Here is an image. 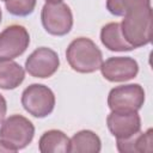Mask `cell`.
<instances>
[{
	"label": "cell",
	"instance_id": "8",
	"mask_svg": "<svg viewBox=\"0 0 153 153\" xmlns=\"http://www.w3.org/2000/svg\"><path fill=\"white\" fill-rule=\"evenodd\" d=\"M60 66V59L56 51L48 47H41L33 50L25 61L26 72L33 78H50L56 73Z\"/></svg>",
	"mask_w": 153,
	"mask_h": 153
},
{
	"label": "cell",
	"instance_id": "18",
	"mask_svg": "<svg viewBox=\"0 0 153 153\" xmlns=\"http://www.w3.org/2000/svg\"><path fill=\"white\" fill-rule=\"evenodd\" d=\"M6 111H7V103H6V99L4 98V96L0 93V123L5 120Z\"/></svg>",
	"mask_w": 153,
	"mask_h": 153
},
{
	"label": "cell",
	"instance_id": "21",
	"mask_svg": "<svg viewBox=\"0 0 153 153\" xmlns=\"http://www.w3.org/2000/svg\"><path fill=\"white\" fill-rule=\"evenodd\" d=\"M1 18H2V12H1V8H0V23H1Z\"/></svg>",
	"mask_w": 153,
	"mask_h": 153
},
{
	"label": "cell",
	"instance_id": "9",
	"mask_svg": "<svg viewBox=\"0 0 153 153\" xmlns=\"http://www.w3.org/2000/svg\"><path fill=\"white\" fill-rule=\"evenodd\" d=\"M102 75L110 82H123L134 79L139 73L136 60L130 56H114L103 61Z\"/></svg>",
	"mask_w": 153,
	"mask_h": 153
},
{
	"label": "cell",
	"instance_id": "19",
	"mask_svg": "<svg viewBox=\"0 0 153 153\" xmlns=\"http://www.w3.org/2000/svg\"><path fill=\"white\" fill-rule=\"evenodd\" d=\"M0 152H11V151H10V148H8V147H7V146H6L1 140H0Z\"/></svg>",
	"mask_w": 153,
	"mask_h": 153
},
{
	"label": "cell",
	"instance_id": "16",
	"mask_svg": "<svg viewBox=\"0 0 153 153\" xmlns=\"http://www.w3.org/2000/svg\"><path fill=\"white\" fill-rule=\"evenodd\" d=\"M142 6H151V0H106V10L116 17H123Z\"/></svg>",
	"mask_w": 153,
	"mask_h": 153
},
{
	"label": "cell",
	"instance_id": "14",
	"mask_svg": "<svg viewBox=\"0 0 153 153\" xmlns=\"http://www.w3.org/2000/svg\"><path fill=\"white\" fill-rule=\"evenodd\" d=\"M25 78L24 68L12 60L0 59V88L14 90Z\"/></svg>",
	"mask_w": 153,
	"mask_h": 153
},
{
	"label": "cell",
	"instance_id": "3",
	"mask_svg": "<svg viewBox=\"0 0 153 153\" xmlns=\"http://www.w3.org/2000/svg\"><path fill=\"white\" fill-rule=\"evenodd\" d=\"M33 135L35 127L32 122L22 115H12L1 122L0 140L13 153L29 146Z\"/></svg>",
	"mask_w": 153,
	"mask_h": 153
},
{
	"label": "cell",
	"instance_id": "2",
	"mask_svg": "<svg viewBox=\"0 0 153 153\" xmlns=\"http://www.w3.org/2000/svg\"><path fill=\"white\" fill-rule=\"evenodd\" d=\"M66 59L72 69L78 73H93L103 63L100 49L87 37L73 39L66 50Z\"/></svg>",
	"mask_w": 153,
	"mask_h": 153
},
{
	"label": "cell",
	"instance_id": "4",
	"mask_svg": "<svg viewBox=\"0 0 153 153\" xmlns=\"http://www.w3.org/2000/svg\"><path fill=\"white\" fill-rule=\"evenodd\" d=\"M22 105L31 116L44 118L55 108V94L43 84H31L22 93Z\"/></svg>",
	"mask_w": 153,
	"mask_h": 153
},
{
	"label": "cell",
	"instance_id": "13",
	"mask_svg": "<svg viewBox=\"0 0 153 153\" xmlns=\"http://www.w3.org/2000/svg\"><path fill=\"white\" fill-rule=\"evenodd\" d=\"M69 137L62 130L57 129L44 131L38 141L41 153H67L69 152Z\"/></svg>",
	"mask_w": 153,
	"mask_h": 153
},
{
	"label": "cell",
	"instance_id": "1",
	"mask_svg": "<svg viewBox=\"0 0 153 153\" xmlns=\"http://www.w3.org/2000/svg\"><path fill=\"white\" fill-rule=\"evenodd\" d=\"M124 39L135 49L147 45L152 41V7H137L126 16L121 23Z\"/></svg>",
	"mask_w": 153,
	"mask_h": 153
},
{
	"label": "cell",
	"instance_id": "15",
	"mask_svg": "<svg viewBox=\"0 0 153 153\" xmlns=\"http://www.w3.org/2000/svg\"><path fill=\"white\" fill-rule=\"evenodd\" d=\"M69 140V152L72 153H98L102 149V141L92 130H80Z\"/></svg>",
	"mask_w": 153,
	"mask_h": 153
},
{
	"label": "cell",
	"instance_id": "20",
	"mask_svg": "<svg viewBox=\"0 0 153 153\" xmlns=\"http://www.w3.org/2000/svg\"><path fill=\"white\" fill-rule=\"evenodd\" d=\"M47 2H61L62 0H45Z\"/></svg>",
	"mask_w": 153,
	"mask_h": 153
},
{
	"label": "cell",
	"instance_id": "12",
	"mask_svg": "<svg viewBox=\"0 0 153 153\" xmlns=\"http://www.w3.org/2000/svg\"><path fill=\"white\" fill-rule=\"evenodd\" d=\"M100 41L110 51H130L134 48L124 39L120 23H108L100 30Z\"/></svg>",
	"mask_w": 153,
	"mask_h": 153
},
{
	"label": "cell",
	"instance_id": "11",
	"mask_svg": "<svg viewBox=\"0 0 153 153\" xmlns=\"http://www.w3.org/2000/svg\"><path fill=\"white\" fill-rule=\"evenodd\" d=\"M116 146L121 153H151L153 151V129L139 131L128 139L116 140Z\"/></svg>",
	"mask_w": 153,
	"mask_h": 153
},
{
	"label": "cell",
	"instance_id": "17",
	"mask_svg": "<svg viewBox=\"0 0 153 153\" xmlns=\"http://www.w3.org/2000/svg\"><path fill=\"white\" fill-rule=\"evenodd\" d=\"M37 0H8L5 2L7 12L16 17L30 16L36 7Z\"/></svg>",
	"mask_w": 153,
	"mask_h": 153
},
{
	"label": "cell",
	"instance_id": "7",
	"mask_svg": "<svg viewBox=\"0 0 153 153\" xmlns=\"http://www.w3.org/2000/svg\"><path fill=\"white\" fill-rule=\"evenodd\" d=\"M30 35L23 25H10L0 32V59L13 60L27 49Z\"/></svg>",
	"mask_w": 153,
	"mask_h": 153
},
{
	"label": "cell",
	"instance_id": "6",
	"mask_svg": "<svg viewBox=\"0 0 153 153\" xmlns=\"http://www.w3.org/2000/svg\"><path fill=\"white\" fill-rule=\"evenodd\" d=\"M145 103V90L139 84H127L110 90L108 106L111 111H139Z\"/></svg>",
	"mask_w": 153,
	"mask_h": 153
},
{
	"label": "cell",
	"instance_id": "10",
	"mask_svg": "<svg viewBox=\"0 0 153 153\" xmlns=\"http://www.w3.org/2000/svg\"><path fill=\"white\" fill-rule=\"evenodd\" d=\"M106 124L116 140H122L140 131L141 118L137 111H111L106 117Z\"/></svg>",
	"mask_w": 153,
	"mask_h": 153
},
{
	"label": "cell",
	"instance_id": "22",
	"mask_svg": "<svg viewBox=\"0 0 153 153\" xmlns=\"http://www.w3.org/2000/svg\"><path fill=\"white\" fill-rule=\"evenodd\" d=\"M1 1H5V2H6V1H8V0H1Z\"/></svg>",
	"mask_w": 153,
	"mask_h": 153
},
{
	"label": "cell",
	"instance_id": "5",
	"mask_svg": "<svg viewBox=\"0 0 153 153\" xmlns=\"http://www.w3.org/2000/svg\"><path fill=\"white\" fill-rule=\"evenodd\" d=\"M41 22L44 30L53 36H65L73 26V14L65 2H45L41 12Z\"/></svg>",
	"mask_w": 153,
	"mask_h": 153
}]
</instances>
